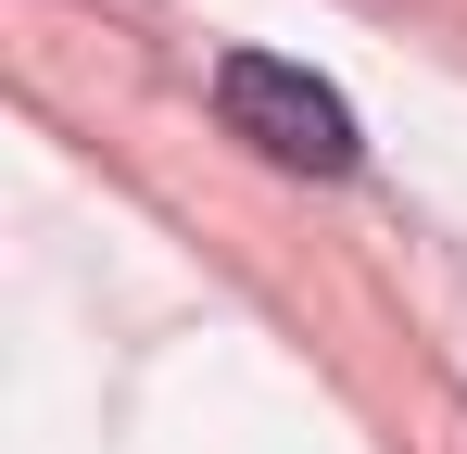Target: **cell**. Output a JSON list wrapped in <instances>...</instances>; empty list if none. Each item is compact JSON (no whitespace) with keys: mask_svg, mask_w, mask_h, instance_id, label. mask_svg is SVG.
<instances>
[{"mask_svg":"<svg viewBox=\"0 0 467 454\" xmlns=\"http://www.w3.org/2000/svg\"><path fill=\"white\" fill-rule=\"evenodd\" d=\"M215 114H228V139H253L265 164H291V177H341L354 164V101L328 76L278 64V51H228L215 64Z\"/></svg>","mask_w":467,"mask_h":454,"instance_id":"obj_1","label":"cell"}]
</instances>
